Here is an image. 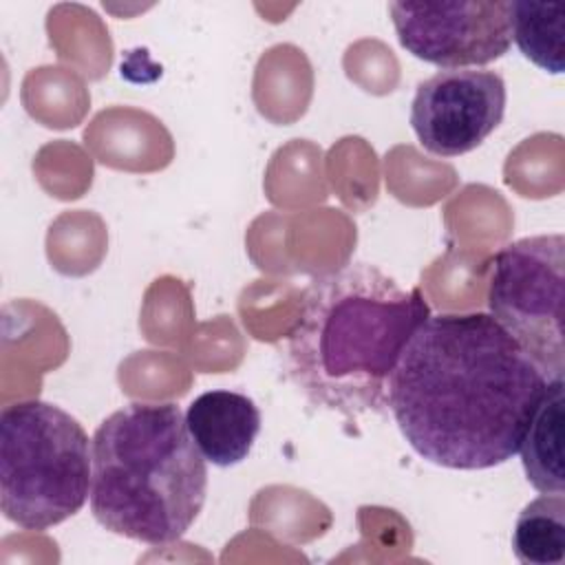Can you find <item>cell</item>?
<instances>
[{"label": "cell", "instance_id": "3", "mask_svg": "<svg viewBox=\"0 0 565 565\" xmlns=\"http://www.w3.org/2000/svg\"><path fill=\"white\" fill-rule=\"evenodd\" d=\"M205 459L172 402H130L93 435L90 512L113 534L166 547L196 521Z\"/></svg>", "mask_w": 565, "mask_h": 565}, {"label": "cell", "instance_id": "11", "mask_svg": "<svg viewBox=\"0 0 565 565\" xmlns=\"http://www.w3.org/2000/svg\"><path fill=\"white\" fill-rule=\"evenodd\" d=\"M563 33L565 11L561 4L512 2V40L541 71L563 73Z\"/></svg>", "mask_w": 565, "mask_h": 565}, {"label": "cell", "instance_id": "7", "mask_svg": "<svg viewBox=\"0 0 565 565\" xmlns=\"http://www.w3.org/2000/svg\"><path fill=\"white\" fill-rule=\"evenodd\" d=\"M505 82L490 68H444L424 79L411 104V126L424 150L459 157L481 146L505 115Z\"/></svg>", "mask_w": 565, "mask_h": 565}, {"label": "cell", "instance_id": "4", "mask_svg": "<svg viewBox=\"0 0 565 565\" xmlns=\"http://www.w3.org/2000/svg\"><path fill=\"white\" fill-rule=\"evenodd\" d=\"M93 439L64 408L22 399L0 413V505L22 530L44 532L90 497Z\"/></svg>", "mask_w": 565, "mask_h": 565}, {"label": "cell", "instance_id": "5", "mask_svg": "<svg viewBox=\"0 0 565 565\" xmlns=\"http://www.w3.org/2000/svg\"><path fill=\"white\" fill-rule=\"evenodd\" d=\"M565 238L525 236L501 247L490 260V316L519 342L547 380L565 373L563 347Z\"/></svg>", "mask_w": 565, "mask_h": 565}, {"label": "cell", "instance_id": "9", "mask_svg": "<svg viewBox=\"0 0 565 565\" xmlns=\"http://www.w3.org/2000/svg\"><path fill=\"white\" fill-rule=\"evenodd\" d=\"M563 388L565 382L552 380L536 404L519 452L527 481L541 494L565 492V468H563Z\"/></svg>", "mask_w": 565, "mask_h": 565}, {"label": "cell", "instance_id": "6", "mask_svg": "<svg viewBox=\"0 0 565 565\" xmlns=\"http://www.w3.org/2000/svg\"><path fill=\"white\" fill-rule=\"evenodd\" d=\"M399 44L417 60L444 68H479L512 46L510 0L391 2Z\"/></svg>", "mask_w": 565, "mask_h": 565}, {"label": "cell", "instance_id": "2", "mask_svg": "<svg viewBox=\"0 0 565 565\" xmlns=\"http://www.w3.org/2000/svg\"><path fill=\"white\" fill-rule=\"evenodd\" d=\"M430 316L419 287L349 260L309 280L285 338V366L318 408L358 419L388 411L395 364Z\"/></svg>", "mask_w": 565, "mask_h": 565}, {"label": "cell", "instance_id": "8", "mask_svg": "<svg viewBox=\"0 0 565 565\" xmlns=\"http://www.w3.org/2000/svg\"><path fill=\"white\" fill-rule=\"evenodd\" d=\"M185 426L205 461L230 468L252 452L260 433V411L243 393L214 388L190 402Z\"/></svg>", "mask_w": 565, "mask_h": 565}, {"label": "cell", "instance_id": "1", "mask_svg": "<svg viewBox=\"0 0 565 565\" xmlns=\"http://www.w3.org/2000/svg\"><path fill=\"white\" fill-rule=\"evenodd\" d=\"M550 382L490 313H439L406 342L388 382V411L422 459L486 470L519 452Z\"/></svg>", "mask_w": 565, "mask_h": 565}, {"label": "cell", "instance_id": "10", "mask_svg": "<svg viewBox=\"0 0 565 565\" xmlns=\"http://www.w3.org/2000/svg\"><path fill=\"white\" fill-rule=\"evenodd\" d=\"M512 552L523 565H563L565 561V497L541 494L516 516Z\"/></svg>", "mask_w": 565, "mask_h": 565}]
</instances>
